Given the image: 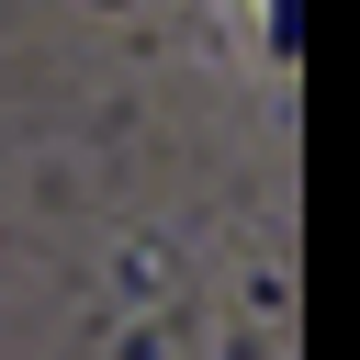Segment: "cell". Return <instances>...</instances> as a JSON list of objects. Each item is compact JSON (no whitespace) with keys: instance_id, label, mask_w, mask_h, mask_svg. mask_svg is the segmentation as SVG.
Masks as SVG:
<instances>
[{"instance_id":"cell-1","label":"cell","mask_w":360,"mask_h":360,"mask_svg":"<svg viewBox=\"0 0 360 360\" xmlns=\"http://www.w3.org/2000/svg\"><path fill=\"white\" fill-rule=\"evenodd\" d=\"M270 34H281V45H292V0H270Z\"/></svg>"}]
</instances>
